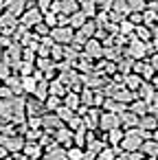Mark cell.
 Here are the masks:
<instances>
[{
  "label": "cell",
  "mask_w": 158,
  "mask_h": 160,
  "mask_svg": "<svg viewBox=\"0 0 158 160\" xmlns=\"http://www.w3.org/2000/svg\"><path fill=\"white\" fill-rule=\"evenodd\" d=\"M73 134H75V132H73L70 127H66V125H64V127L55 129V134H53V136H55V142H57V145H64V147L68 149L70 145H75V140H73Z\"/></svg>",
  "instance_id": "obj_8"
},
{
  "label": "cell",
  "mask_w": 158,
  "mask_h": 160,
  "mask_svg": "<svg viewBox=\"0 0 158 160\" xmlns=\"http://www.w3.org/2000/svg\"><path fill=\"white\" fill-rule=\"evenodd\" d=\"M101 108H97V105H92V108H88V112L84 114V123H86V127L88 129H97L99 127V118H101Z\"/></svg>",
  "instance_id": "obj_9"
},
{
  "label": "cell",
  "mask_w": 158,
  "mask_h": 160,
  "mask_svg": "<svg viewBox=\"0 0 158 160\" xmlns=\"http://www.w3.org/2000/svg\"><path fill=\"white\" fill-rule=\"evenodd\" d=\"M86 16H92L94 13V7H92V2H84V9H81Z\"/></svg>",
  "instance_id": "obj_37"
},
{
  "label": "cell",
  "mask_w": 158,
  "mask_h": 160,
  "mask_svg": "<svg viewBox=\"0 0 158 160\" xmlns=\"http://www.w3.org/2000/svg\"><path fill=\"white\" fill-rule=\"evenodd\" d=\"M81 160H99V156H97L94 151H90V149H86V151H84V158H81Z\"/></svg>",
  "instance_id": "obj_36"
},
{
  "label": "cell",
  "mask_w": 158,
  "mask_h": 160,
  "mask_svg": "<svg viewBox=\"0 0 158 160\" xmlns=\"http://www.w3.org/2000/svg\"><path fill=\"white\" fill-rule=\"evenodd\" d=\"M127 108H130V110H132V112H134V114H138V116H143V114H145V112H147V108H149V103H147V101H143V99H138V97H136V99H134V101H132V103H130V105H127Z\"/></svg>",
  "instance_id": "obj_24"
},
{
  "label": "cell",
  "mask_w": 158,
  "mask_h": 160,
  "mask_svg": "<svg viewBox=\"0 0 158 160\" xmlns=\"http://www.w3.org/2000/svg\"><path fill=\"white\" fill-rule=\"evenodd\" d=\"M0 99H13V90L7 83H0Z\"/></svg>",
  "instance_id": "obj_32"
},
{
  "label": "cell",
  "mask_w": 158,
  "mask_h": 160,
  "mask_svg": "<svg viewBox=\"0 0 158 160\" xmlns=\"http://www.w3.org/2000/svg\"><path fill=\"white\" fill-rule=\"evenodd\" d=\"M13 158H16V160H31V158H29V156H24L22 151H20V153H13Z\"/></svg>",
  "instance_id": "obj_39"
},
{
  "label": "cell",
  "mask_w": 158,
  "mask_h": 160,
  "mask_svg": "<svg viewBox=\"0 0 158 160\" xmlns=\"http://www.w3.org/2000/svg\"><path fill=\"white\" fill-rule=\"evenodd\" d=\"M0 11H3V0H0Z\"/></svg>",
  "instance_id": "obj_44"
},
{
  "label": "cell",
  "mask_w": 158,
  "mask_h": 160,
  "mask_svg": "<svg viewBox=\"0 0 158 160\" xmlns=\"http://www.w3.org/2000/svg\"><path fill=\"white\" fill-rule=\"evenodd\" d=\"M114 127H123V125H121V114L103 110V112H101V118H99V129L108 132V129H114Z\"/></svg>",
  "instance_id": "obj_4"
},
{
  "label": "cell",
  "mask_w": 158,
  "mask_h": 160,
  "mask_svg": "<svg viewBox=\"0 0 158 160\" xmlns=\"http://www.w3.org/2000/svg\"><path fill=\"white\" fill-rule=\"evenodd\" d=\"M86 132H88V127L84 125V127H79V129H75V134H73V140H75V145H79V147H86Z\"/></svg>",
  "instance_id": "obj_28"
},
{
  "label": "cell",
  "mask_w": 158,
  "mask_h": 160,
  "mask_svg": "<svg viewBox=\"0 0 158 160\" xmlns=\"http://www.w3.org/2000/svg\"><path fill=\"white\" fill-rule=\"evenodd\" d=\"M64 105H68L70 110H75V112H77V108L81 105V97H79V92L68 90V92H66V97H64Z\"/></svg>",
  "instance_id": "obj_18"
},
{
  "label": "cell",
  "mask_w": 158,
  "mask_h": 160,
  "mask_svg": "<svg viewBox=\"0 0 158 160\" xmlns=\"http://www.w3.org/2000/svg\"><path fill=\"white\" fill-rule=\"evenodd\" d=\"M62 103H64V99H62V97H57V94H48V97H46V101H44V105H46V110H48V112H55Z\"/></svg>",
  "instance_id": "obj_25"
},
{
  "label": "cell",
  "mask_w": 158,
  "mask_h": 160,
  "mask_svg": "<svg viewBox=\"0 0 158 160\" xmlns=\"http://www.w3.org/2000/svg\"><path fill=\"white\" fill-rule=\"evenodd\" d=\"M143 83V77L140 75H136V72H130V75H125V79H123V86L125 88H130V90H138V86Z\"/></svg>",
  "instance_id": "obj_19"
},
{
  "label": "cell",
  "mask_w": 158,
  "mask_h": 160,
  "mask_svg": "<svg viewBox=\"0 0 158 160\" xmlns=\"http://www.w3.org/2000/svg\"><path fill=\"white\" fill-rule=\"evenodd\" d=\"M22 153H24V156H29L31 160H38V158H42V156H44V147H42L38 140H27V142H24Z\"/></svg>",
  "instance_id": "obj_10"
},
{
  "label": "cell",
  "mask_w": 158,
  "mask_h": 160,
  "mask_svg": "<svg viewBox=\"0 0 158 160\" xmlns=\"http://www.w3.org/2000/svg\"><path fill=\"white\" fill-rule=\"evenodd\" d=\"M151 136H154V138L158 140V129H154V134H151Z\"/></svg>",
  "instance_id": "obj_42"
},
{
  "label": "cell",
  "mask_w": 158,
  "mask_h": 160,
  "mask_svg": "<svg viewBox=\"0 0 158 160\" xmlns=\"http://www.w3.org/2000/svg\"><path fill=\"white\" fill-rule=\"evenodd\" d=\"M154 90H156V86H154L151 81H145V79H143V83H140L138 90H136V97L143 99V101H147V103H151V101H154Z\"/></svg>",
  "instance_id": "obj_11"
},
{
  "label": "cell",
  "mask_w": 158,
  "mask_h": 160,
  "mask_svg": "<svg viewBox=\"0 0 158 160\" xmlns=\"http://www.w3.org/2000/svg\"><path fill=\"white\" fill-rule=\"evenodd\" d=\"M7 13H11V16H22L24 13V0H9L7 2Z\"/></svg>",
  "instance_id": "obj_22"
},
{
  "label": "cell",
  "mask_w": 158,
  "mask_h": 160,
  "mask_svg": "<svg viewBox=\"0 0 158 160\" xmlns=\"http://www.w3.org/2000/svg\"><path fill=\"white\" fill-rule=\"evenodd\" d=\"M127 160H147V156L140 149H136V151H127Z\"/></svg>",
  "instance_id": "obj_33"
},
{
  "label": "cell",
  "mask_w": 158,
  "mask_h": 160,
  "mask_svg": "<svg viewBox=\"0 0 158 160\" xmlns=\"http://www.w3.org/2000/svg\"><path fill=\"white\" fill-rule=\"evenodd\" d=\"M147 62H149V64L154 66V70L158 72V51H156V53H151V55L147 57Z\"/></svg>",
  "instance_id": "obj_35"
},
{
  "label": "cell",
  "mask_w": 158,
  "mask_h": 160,
  "mask_svg": "<svg viewBox=\"0 0 158 160\" xmlns=\"http://www.w3.org/2000/svg\"><path fill=\"white\" fill-rule=\"evenodd\" d=\"M151 83H154V86H156V88H158V72H156V75H154V79H151Z\"/></svg>",
  "instance_id": "obj_40"
},
{
  "label": "cell",
  "mask_w": 158,
  "mask_h": 160,
  "mask_svg": "<svg viewBox=\"0 0 158 160\" xmlns=\"http://www.w3.org/2000/svg\"><path fill=\"white\" fill-rule=\"evenodd\" d=\"M127 2H130V9H134V11H143V7H145L143 0H127Z\"/></svg>",
  "instance_id": "obj_34"
},
{
  "label": "cell",
  "mask_w": 158,
  "mask_h": 160,
  "mask_svg": "<svg viewBox=\"0 0 158 160\" xmlns=\"http://www.w3.org/2000/svg\"><path fill=\"white\" fill-rule=\"evenodd\" d=\"M154 75H156V70H154V66L147 62V64H145V68H143V72H140V77H143L145 81H151V79H154Z\"/></svg>",
  "instance_id": "obj_31"
},
{
  "label": "cell",
  "mask_w": 158,
  "mask_h": 160,
  "mask_svg": "<svg viewBox=\"0 0 158 160\" xmlns=\"http://www.w3.org/2000/svg\"><path fill=\"white\" fill-rule=\"evenodd\" d=\"M138 114H134L130 108L127 110H123L121 112V125H123V129H127V127H138Z\"/></svg>",
  "instance_id": "obj_16"
},
{
  "label": "cell",
  "mask_w": 158,
  "mask_h": 160,
  "mask_svg": "<svg viewBox=\"0 0 158 160\" xmlns=\"http://www.w3.org/2000/svg\"><path fill=\"white\" fill-rule=\"evenodd\" d=\"M147 160H158V158H147Z\"/></svg>",
  "instance_id": "obj_45"
},
{
  "label": "cell",
  "mask_w": 158,
  "mask_h": 160,
  "mask_svg": "<svg viewBox=\"0 0 158 160\" xmlns=\"http://www.w3.org/2000/svg\"><path fill=\"white\" fill-rule=\"evenodd\" d=\"M140 151H143L147 158H158V140H156L154 136L145 138L143 145H140Z\"/></svg>",
  "instance_id": "obj_15"
},
{
  "label": "cell",
  "mask_w": 158,
  "mask_h": 160,
  "mask_svg": "<svg viewBox=\"0 0 158 160\" xmlns=\"http://www.w3.org/2000/svg\"><path fill=\"white\" fill-rule=\"evenodd\" d=\"M3 53H5V51H3V46H0V57H3Z\"/></svg>",
  "instance_id": "obj_43"
},
{
  "label": "cell",
  "mask_w": 158,
  "mask_h": 160,
  "mask_svg": "<svg viewBox=\"0 0 158 160\" xmlns=\"http://www.w3.org/2000/svg\"><path fill=\"white\" fill-rule=\"evenodd\" d=\"M84 125H86V123H84V116H79L77 112H75V116L66 123V127H70L73 132H75V129H79V127H84Z\"/></svg>",
  "instance_id": "obj_29"
},
{
  "label": "cell",
  "mask_w": 158,
  "mask_h": 160,
  "mask_svg": "<svg viewBox=\"0 0 158 160\" xmlns=\"http://www.w3.org/2000/svg\"><path fill=\"white\" fill-rule=\"evenodd\" d=\"M44 158L46 160H68V153H66V147L64 145H53L51 149H46L44 151Z\"/></svg>",
  "instance_id": "obj_13"
},
{
  "label": "cell",
  "mask_w": 158,
  "mask_h": 160,
  "mask_svg": "<svg viewBox=\"0 0 158 160\" xmlns=\"http://www.w3.org/2000/svg\"><path fill=\"white\" fill-rule=\"evenodd\" d=\"M35 86H38V77L35 75H24L22 77V90H24V94H33Z\"/></svg>",
  "instance_id": "obj_21"
},
{
  "label": "cell",
  "mask_w": 158,
  "mask_h": 160,
  "mask_svg": "<svg viewBox=\"0 0 158 160\" xmlns=\"http://www.w3.org/2000/svg\"><path fill=\"white\" fill-rule=\"evenodd\" d=\"M5 156H9V151H7V147H5V145H0V160H3Z\"/></svg>",
  "instance_id": "obj_38"
},
{
  "label": "cell",
  "mask_w": 158,
  "mask_h": 160,
  "mask_svg": "<svg viewBox=\"0 0 158 160\" xmlns=\"http://www.w3.org/2000/svg\"><path fill=\"white\" fill-rule=\"evenodd\" d=\"M84 151H86V147H79V145H70V147L66 149L68 160H81V158H84Z\"/></svg>",
  "instance_id": "obj_27"
},
{
  "label": "cell",
  "mask_w": 158,
  "mask_h": 160,
  "mask_svg": "<svg viewBox=\"0 0 158 160\" xmlns=\"http://www.w3.org/2000/svg\"><path fill=\"white\" fill-rule=\"evenodd\" d=\"M81 53H84L86 57H90V59H101V57H103V44H101L97 38H90V40H86Z\"/></svg>",
  "instance_id": "obj_5"
},
{
  "label": "cell",
  "mask_w": 158,
  "mask_h": 160,
  "mask_svg": "<svg viewBox=\"0 0 158 160\" xmlns=\"http://www.w3.org/2000/svg\"><path fill=\"white\" fill-rule=\"evenodd\" d=\"M123 136H125V129H123V127H114V129L103 132V140H105L108 145H121Z\"/></svg>",
  "instance_id": "obj_14"
},
{
  "label": "cell",
  "mask_w": 158,
  "mask_h": 160,
  "mask_svg": "<svg viewBox=\"0 0 158 160\" xmlns=\"http://www.w3.org/2000/svg\"><path fill=\"white\" fill-rule=\"evenodd\" d=\"M154 103H158V88L154 90Z\"/></svg>",
  "instance_id": "obj_41"
},
{
  "label": "cell",
  "mask_w": 158,
  "mask_h": 160,
  "mask_svg": "<svg viewBox=\"0 0 158 160\" xmlns=\"http://www.w3.org/2000/svg\"><path fill=\"white\" fill-rule=\"evenodd\" d=\"M24 142L27 138L22 134H13V136H5V134H0V145H5L9 153H20L24 149Z\"/></svg>",
  "instance_id": "obj_2"
},
{
  "label": "cell",
  "mask_w": 158,
  "mask_h": 160,
  "mask_svg": "<svg viewBox=\"0 0 158 160\" xmlns=\"http://www.w3.org/2000/svg\"><path fill=\"white\" fill-rule=\"evenodd\" d=\"M55 114H57V116H59V118H62L64 123H68V121H70V118L75 116V110H70L68 105H64V103H62V105H59V108L55 110Z\"/></svg>",
  "instance_id": "obj_26"
},
{
  "label": "cell",
  "mask_w": 158,
  "mask_h": 160,
  "mask_svg": "<svg viewBox=\"0 0 158 160\" xmlns=\"http://www.w3.org/2000/svg\"><path fill=\"white\" fill-rule=\"evenodd\" d=\"M66 123L55 114V112H44L42 114V129H48V132H55L59 127H64Z\"/></svg>",
  "instance_id": "obj_6"
},
{
  "label": "cell",
  "mask_w": 158,
  "mask_h": 160,
  "mask_svg": "<svg viewBox=\"0 0 158 160\" xmlns=\"http://www.w3.org/2000/svg\"><path fill=\"white\" fill-rule=\"evenodd\" d=\"M70 88L64 83V81H59V79H53V81H48V92L51 94H57V97H66V92H68Z\"/></svg>",
  "instance_id": "obj_17"
},
{
  "label": "cell",
  "mask_w": 158,
  "mask_h": 160,
  "mask_svg": "<svg viewBox=\"0 0 158 160\" xmlns=\"http://www.w3.org/2000/svg\"><path fill=\"white\" fill-rule=\"evenodd\" d=\"M138 127H143V129H147V132L154 134V129H158V116L151 114V112H145V114L138 118Z\"/></svg>",
  "instance_id": "obj_12"
},
{
  "label": "cell",
  "mask_w": 158,
  "mask_h": 160,
  "mask_svg": "<svg viewBox=\"0 0 158 160\" xmlns=\"http://www.w3.org/2000/svg\"><path fill=\"white\" fill-rule=\"evenodd\" d=\"M112 99H116L119 103H125V105H130V103L136 99V92H134V90H130V88H125V86L121 83V86H116V88H114V92H112Z\"/></svg>",
  "instance_id": "obj_7"
},
{
  "label": "cell",
  "mask_w": 158,
  "mask_h": 160,
  "mask_svg": "<svg viewBox=\"0 0 158 160\" xmlns=\"http://www.w3.org/2000/svg\"><path fill=\"white\" fill-rule=\"evenodd\" d=\"M11 72H13V70H11V66H9V64H5L3 59H0V81L5 83V81L9 79V75H11Z\"/></svg>",
  "instance_id": "obj_30"
},
{
  "label": "cell",
  "mask_w": 158,
  "mask_h": 160,
  "mask_svg": "<svg viewBox=\"0 0 158 160\" xmlns=\"http://www.w3.org/2000/svg\"><path fill=\"white\" fill-rule=\"evenodd\" d=\"M24 112H27V118H31V116H42V114L48 112V110H46V105H44L42 99H38V97H33V94H27Z\"/></svg>",
  "instance_id": "obj_3"
},
{
  "label": "cell",
  "mask_w": 158,
  "mask_h": 160,
  "mask_svg": "<svg viewBox=\"0 0 158 160\" xmlns=\"http://www.w3.org/2000/svg\"><path fill=\"white\" fill-rule=\"evenodd\" d=\"M73 38H75V29L70 24H59L51 31V40H55V44H62V46L70 44Z\"/></svg>",
  "instance_id": "obj_1"
},
{
  "label": "cell",
  "mask_w": 158,
  "mask_h": 160,
  "mask_svg": "<svg viewBox=\"0 0 158 160\" xmlns=\"http://www.w3.org/2000/svg\"><path fill=\"white\" fill-rule=\"evenodd\" d=\"M22 22H24L27 27H35L38 22H42V13H40L38 9H31V11H27V13L22 16Z\"/></svg>",
  "instance_id": "obj_20"
},
{
  "label": "cell",
  "mask_w": 158,
  "mask_h": 160,
  "mask_svg": "<svg viewBox=\"0 0 158 160\" xmlns=\"http://www.w3.org/2000/svg\"><path fill=\"white\" fill-rule=\"evenodd\" d=\"M51 92H48V81L46 79H38V86H35V92H33V97H38V99H42V101H46V97H48Z\"/></svg>",
  "instance_id": "obj_23"
}]
</instances>
